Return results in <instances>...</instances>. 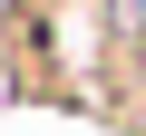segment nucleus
<instances>
[{"label": "nucleus", "instance_id": "1", "mask_svg": "<svg viewBox=\"0 0 146 136\" xmlns=\"http://www.w3.org/2000/svg\"><path fill=\"white\" fill-rule=\"evenodd\" d=\"M0 88L29 107H117V39L107 0H10L0 10Z\"/></svg>", "mask_w": 146, "mask_h": 136}]
</instances>
